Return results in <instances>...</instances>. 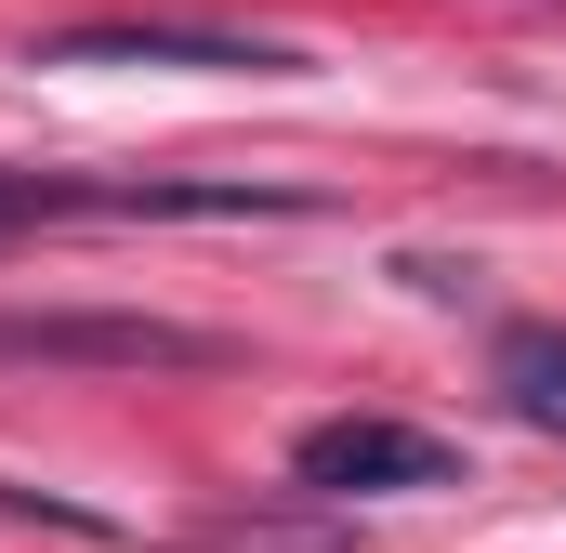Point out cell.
<instances>
[{
  "label": "cell",
  "instance_id": "obj_5",
  "mask_svg": "<svg viewBox=\"0 0 566 553\" xmlns=\"http://www.w3.org/2000/svg\"><path fill=\"white\" fill-rule=\"evenodd\" d=\"M40 225H80V185L66 171H0V251L40 238Z\"/></svg>",
  "mask_w": 566,
  "mask_h": 553
},
{
  "label": "cell",
  "instance_id": "obj_2",
  "mask_svg": "<svg viewBox=\"0 0 566 553\" xmlns=\"http://www.w3.org/2000/svg\"><path fill=\"white\" fill-rule=\"evenodd\" d=\"M27 66H211V80H277V40H238V27H171V13H93V27H53L27 40Z\"/></svg>",
  "mask_w": 566,
  "mask_h": 553
},
{
  "label": "cell",
  "instance_id": "obj_1",
  "mask_svg": "<svg viewBox=\"0 0 566 553\" xmlns=\"http://www.w3.org/2000/svg\"><path fill=\"white\" fill-rule=\"evenodd\" d=\"M290 488L316 501H382V488H461V448L422 435L396 409H343V421H303L290 435Z\"/></svg>",
  "mask_w": 566,
  "mask_h": 553
},
{
  "label": "cell",
  "instance_id": "obj_3",
  "mask_svg": "<svg viewBox=\"0 0 566 553\" xmlns=\"http://www.w3.org/2000/svg\"><path fill=\"white\" fill-rule=\"evenodd\" d=\"M0 356H80V369H211L224 343L185 316H0Z\"/></svg>",
  "mask_w": 566,
  "mask_h": 553
},
{
  "label": "cell",
  "instance_id": "obj_4",
  "mask_svg": "<svg viewBox=\"0 0 566 553\" xmlns=\"http://www.w3.org/2000/svg\"><path fill=\"white\" fill-rule=\"evenodd\" d=\"M488 383H501V409L566 435V316H514L501 343H488Z\"/></svg>",
  "mask_w": 566,
  "mask_h": 553
}]
</instances>
